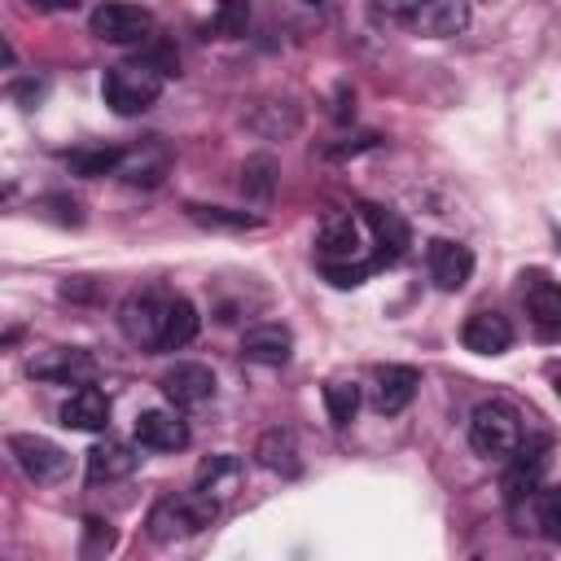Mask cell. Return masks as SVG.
<instances>
[{
  "label": "cell",
  "mask_w": 561,
  "mask_h": 561,
  "mask_svg": "<svg viewBox=\"0 0 561 561\" xmlns=\"http://www.w3.org/2000/svg\"><path fill=\"white\" fill-rule=\"evenodd\" d=\"M57 421H61L66 430H83V434L105 430V425H110V399H105V390H96L92 381H88V386H79V390L61 403Z\"/></svg>",
  "instance_id": "2e32d148"
},
{
  "label": "cell",
  "mask_w": 561,
  "mask_h": 561,
  "mask_svg": "<svg viewBox=\"0 0 561 561\" xmlns=\"http://www.w3.org/2000/svg\"><path fill=\"white\" fill-rule=\"evenodd\" d=\"M188 219L202 224V228H224V232L259 228V215H250V210H228V206H188Z\"/></svg>",
  "instance_id": "4316f807"
},
{
  "label": "cell",
  "mask_w": 561,
  "mask_h": 561,
  "mask_svg": "<svg viewBox=\"0 0 561 561\" xmlns=\"http://www.w3.org/2000/svg\"><path fill=\"white\" fill-rule=\"evenodd\" d=\"M118 167H123V149H110V145H101V149H75L70 153V171L83 175V180L118 175Z\"/></svg>",
  "instance_id": "484cf974"
},
{
  "label": "cell",
  "mask_w": 561,
  "mask_h": 561,
  "mask_svg": "<svg viewBox=\"0 0 561 561\" xmlns=\"http://www.w3.org/2000/svg\"><path fill=\"white\" fill-rule=\"evenodd\" d=\"M552 390H557V399H561V373H552Z\"/></svg>",
  "instance_id": "d6a6232c"
},
{
  "label": "cell",
  "mask_w": 561,
  "mask_h": 561,
  "mask_svg": "<svg viewBox=\"0 0 561 561\" xmlns=\"http://www.w3.org/2000/svg\"><path fill=\"white\" fill-rule=\"evenodd\" d=\"M101 96L114 114L131 118V114H145L158 96H162V70L153 61H123V66H110L105 70V83H101Z\"/></svg>",
  "instance_id": "7a4b0ae2"
},
{
  "label": "cell",
  "mask_w": 561,
  "mask_h": 561,
  "mask_svg": "<svg viewBox=\"0 0 561 561\" xmlns=\"http://www.w3.org/2000/svg\"><path fill=\"white\" fill-rule=\"evenodd\" d=\"M412 31L421 35H434V39H447L456 31L469 26V0H425L412 18H408Z\"/></svg>",
  "instance_id": "d6986e66"
},
{
  "label": "cell",
  "mask_w": 561,
  "mask_h": 561,
  "mask_svg": "<svg viewBox=\"0 0 561 561\" xmlns=\"http://www.w3.org/2000/svg\"><path fill=\"white\" fill-rule=\"evenodd\" d=\"M272 175H276V162L272 158H250L245 167H241V188L250 193V197H272Z\"/></svg>",
  "instance_id": "f546056e"
},
{
  "label": "cell",
  "mask_w": 561,
  "mask_h": 561,
  "mask_svg": "<svg viewBox=\"0 0 561 561\" xmlns=\"http://www.w3.org/2000/svg\"><path fill=\"white\" fill-rule=\"evenodd\" d=\"M373 267H377V263H368V259H342V263H320L324 280H329V285H337V289H355V285H364Z\"/></svg>",
  "instance_id": "f1b7e54d"
},
{
  "label": "cell",
  "mask_w": 561,
  "mask_h": 561,
  "mask_svg": "<svg viewBox=\"0 0 561 561\" xmlns=\"http://www.w3.org/2000/svg\"><path fill=\"white\" fill-rule=\"evenodd\" d=\"M469 447L486 460H508L522 447V416L504 399H486L469 412Z\"/></svg>",
  "instance_id": "3957f363"
},
{
  "label": "cell",
  "mask_w": 561,
  "mask_h": 561,
  "mask_svg": "<svg viewBox=\"0 0 561 561\" xmlns=\"http://www.w3.org/2000/svg\"><path fill=\"white\" fill-rule=\"evenodd\" d=\"M526 513H530V530H539L543 539L561 543V486H539L530 500H526Z\"/></svg>",
  "instance_id": "cb8c5ba5"
},
{
  "label": "cell",
  "mask_w": 561,
  "mask_h": 561,
  "mask_svg": "<svg viewBox=\"0 0 561 561\" xmlns=\"http://www.w3.org/2000/svg\"><path fill=\"white\" fill-rule=\"evenodd\" d=\"M167 311H171V294L162 289H136L123 298L118 307V329L131 346L140 351H162V333H167Z\"/></svg>",
  "instance_id": "277c9868"
},
{
  "label": "cell",
  "mask_w": 561,
  "mask_h": 561,
  "mask_svg": "<svg viewBox=\"0 0 561 561\" xmlns=\"http://www.w3.org/2000/svg\"><path fill=\"white\" fill-rule=\"evenodd\" d=\"M522 307L539 342H561V280L548 272H522Z\"/></svg>",
  "instance_id": "5b68a950"
},
{
  "label": "cell",
  "mask_w": 561,
  "mask_h": 561,
  "mask_svg": "<svg viewBox=\"0 0 561 561\" xmlns=\"http://www.w3.org/2000/svg\"><path fill=\"white\" fill-rule=\"evenodd\" d=\"M307 4H316V0H307Z\"/></svg>",
  "instance_id": "836d02e7"
},
{
  "label": "cell",
  "mask_w": 561,
  "mask_h": 561,
  "mask_svg": "<svg viewBox=\"0 0 561 561\" xmlns=\"http://www.w3.org/2000/svg\"><path fill=\"white\" fill-rule=\"evenodd\" d=\"M543 469H548V443H522L513 456H508V469H504V504L508 508H522L539 486H543Z\"/></svg>",
  "instance_id": "ba28073f"
},
{
  "label": "cell",
  "mask_w": 561,
  "mask_h": 561,
  "mask_svg": "<svg viewBox=\"0 0 561 561\" xmlns=\"http://www.w3.org/2000/svg\"><path fill=\"white\" fill-rule=\"evenodd\" d=\"M9 456H13L18 469H22L31 482H39V486L61 482L66 469H70V456H66L57 443L39 438V434H9Z\"/></svg>",
  "instance_id": "52a82bcc"
},
{
  "label": "cell",
  "mask_w": 561,
  "mask_h": 561,
  "mask_svg": "<svg viewBox=\"0 0 561 561\" xmlns=\"http://www.w3.org/2000/svg\"><path fill=\"white\" fill-rule=\"evenodd\" d=\"M167 171H171V149H167L162 140H149V145L123 153L118 180H123V184H140V188H153V184L167 180Z\"/></svg>",
  "instance_id": "ac0fdd59"
},
{
  "label": "cell",
  "mask_w": 561,
  "mask_h": 561,
  "mask_svg": "<svg viewBox=\"0 0 561 561\" xmlns=\"http://www.w3.org/2000/svg\"><path fill=\"white\" fill-rule=\"evenodd\" d=\"M79 0H31V9H39V13H66V9H75Z\"/></svg>",
  "instance_id": "1f68e13d"
},
{
  "label": "cell",
  "mask_w": 561,
  "mask_h": 561,
  "mask_svg": "<svg viewBox=\"0 0 561 561\" xmlns=\"http://www.w3.org/2000/svg\"><path fill=\"white\" fill-rule=\"evenodd\" d=\"M197 337V307L180 294H171V311H167V333H162V351H180Z\"/></svg>",
  "instance_id": "d4e9b609"
},
{
  "label": "cell",
  "mask_w": 561,
  "mask_h": 561,
  "mask_svg": "<svg viewBox=\"0 0 561 561\" xmlns=\"http://www.w3.org/2000/svg\"><path fill=\"white\" fill-rule=\"evenodd\" d=\"M26 373L35 381H57V386H88L96 377V359L88 351H75V346H53V351H39Z\"/></svg>",
  "instance_id": "9c48e42d"
},
{
  "label": "cell",
  "mask_w": 561,
  "mask_h": 561,
  "mask_svg": "<svg viewBox=\"0 0 561 561\" xmlns=\"http://www.w3.org/2000/svg\"><path fill=\"white\" fill-rule=\"evenodd\" d=\"M460 342L473 355H504L513 346V324L500 311H473L460 329Z\"/></svg>",
  "instance_id": "9a60e30c"
},
{
  "label": "cell",
  "mask_w": 561,
  "mask_h": 561,
  "mask_svg": "<svg viewBox=\"0 0 561 561\" xmlns=\"http://www.w3.org/2000/svg\"><path fill=\"white\" fill-rule=\"evenodd\" d=\"M324 408H329V421L337 430H346L355 421V412H359V386L355 381H329L324 386Z\"/></svg>",
  "instance_id": "83f0119b"
},
{
  "label": "cell",
  "mask_w": 561,
  "mask_h": 561,
  "mask_svg": "<svg viewBox=\"0 0 561 561\" xmlns=\"http://www.w3.org/2000/svg\"><path fill=\"white\" fill-rule=\"evenodd\" d=\"M241 478H245V460L232 456V451H219V456H206V460L197 465L193 486L206 491L210 500H228V495L241 486Z\"/></svg>",
  "instance_id": "ffe728a7"
},
{
  "label": "cell",
  "mask_w": 561,
  "mask_h": 561,
  "mask_svg": "<svg viewBox=\"0 0 561 561\" xmlns=\"http://www.w3.org/2000/svg\"><path fill=\"white\" fill-rule=\"evenodd\" d=\"M373 4H377L381 13H390V18H403V22H408L425 0H373Z\"/></svg>",
  "instance_id": "4dcf8cb0"
},
{
  "label": "cell",
  "mask_w": 561,
  "mask_h": 561,
  "mask_svg": "<svg viewBox=\"0 0 561 561\" xmlns=\"http://www.w3.org/2000/svg\"><path fill=\"white\" fill-rule=\"evenodd\" d=\"M88 31L101 39V44H145L153 35V13L140 9V4H123V0H110L101 9H92L88 18Z\"/></svg>",
  "instance_id": "8992f818"
},
{
  "label": "cell",
  "mask_w": 561,
  "mask_h": 561,
  "mask_svg": "<svg viewBox=\"0 0 561 561\" xmlns=\"http://www.w3.org/2000/svg\"><path fill=\"white\" fill-rule=\"evenodd\" d=\"M158 386H162V394H167L175 408H202V403L215 399V373H210L206 364H197V359L171 364Z\"/></svg>",
  "instance_id": "30bf717a"
},
{
  "label": "cell",
  "mask_w": 561,
  "mask_h": 561,
  "mask_svg": "<svg viewBox=\"0 0 561 561\" xmlns=\"http://www.w3.org/2000/svg\"><path fill=\"white\" fill-rule=\"evenodd\" d=\"M219 513V500H210L206 491H184V495H167L149 508L145 526H149V539L153 543H175V539H188L197 530H206Z\"/></svg>",
  "instance_id": "6da1fadb"
},
{
  "label": "cell",
  "mask_w": 561,
  "mask_h": 561,
  "mask_svg": "<svg viewBox=\"0 0 561 561\" xmlns=\"http://www.w3.org/2000/svg\"><path fill=\"white\" fill-rule=\"evenodd\" d=\"M254 456H259V465L272 469V473H285V478L298 473V447H294V434H285V430H267V434L259 438Z\"/></svg>",
  "instance_id": "603a6c76"
},
{
  "label": "cell",
  "mask_w": 561,
  "mask_h": 561,
  "mask_svg": "<svg viewBox=\"0 0 561 561\" xmlns=\"http://www.w3.org/2000/svg\"><path fill=\"white\" fill-rule=\"evenodd\" d=\"M364 219L373 228V245H377V263H399L412 245V232L403 224L399 210H386V206H364Z\"/></svg>",
  "instance_id": "5bb4252c"
},
{
  "label": "cell",
  "mask_w": 561,
  "mask_h": 561,
  "mask_svg": "<svg viewBox=\"0 0 561 561\" xmlns=\"http://www.w3.org/2000/svg\"><path fill=\"white\" fill-rule=\"evenodd\" d=\"M425 263H430V280H434L443 294L465 289L469 276H473V250L460 245V241H447V237H434V241H430Z\"/></svg>",
  "instance_id": "8fae6325"
},
{
  "label": "cell",
  "mask_w": 561,
  "mask_h": 561,
  "mask_svg": "<svg viewBox=\"0 0 561 561\" xmlns=\"http://www.w3.org/2000/svg\"><path fill=\"white\" fill-rule=\"evenodd\" d=\"M136 469V451L127 447V443H118V438H105V443H96L92 451H88V482H118V478H127Z\"/></svg>",
  "instance_id": "7402d4cb"
},
{
  "label": "cell",
  "mask_w": 561,
  "mask_h": 561,
  "mask_svg": "<svg viewBox=\"0 0 561 561\" xmlns=\"http://www.w3.org/2000/svg\"><path fill=\"white\" fill-rule=\"evenodd\" d=\"M316 250H320V263H342V259H364L359 254V224L351 215H329L320 224V237H316Z\"/></svg>",
  "instance_id": "44dd1931"
},
{
  "label": "cell",
  "mask_w": 561,
  "mask_h": 561,
  "mask_svg": "<svg viewBox=\"0 0 561 561\" xmlns=\"http://www.w3.org/2000/svg\"><path fill=\"white\" fill-rule=\"evenodd\" d=\"M136 443L149 451H180L188 447V425L167 408H149L136 416Z\"/></svg>",
  "instance_id": "e0dca14e"
},
{
  "label": "cell",
  "mask_w": 561,
  "mask_h": 561,
  "mask_svg": "<svg viewBox=\"0 0 561 561\" xmlns=\"http://www.w3.org/2000/svg\"><path fill=\"white\" fill-rule=\"evenodd\" d=\"M241 355L263 368H280L294 355V333L285 324H254L241 333Z\"/></svg>",
  "instance_id": "4fadbf2b"
},
{
  "label": "cell",
  "mask_w": 561,
  "mask_h": 561,
  "mask_svg": "<svg viewBox=\"0 0 561 561\" xmlns=\"http://www.w3.org/2000/svg\"><path fill=\"white\" fill-rule=\"evenodd\" d=\"M416 386H421V373H416V368H408V364H386V368H377V377H373V408H377L381 416H399V412L416 399Z\"/></svg>",
  "instance_id": "7c38bea8"
}]
</instances>
